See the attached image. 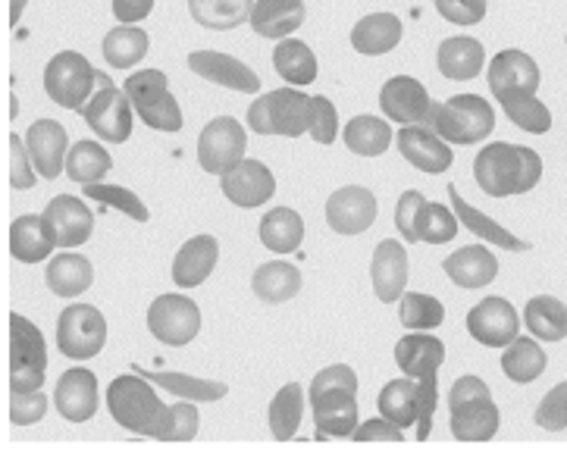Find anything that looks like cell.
Returning <instances> with one entry per match:
<instances>
[{"instance_id": "obj_47", "label": "cell", "mask_w": 567, "mask_h": 454, "mask_svg": "<svg viewBox=\"0 0 567 454\" xmlns=\"http://www.w3.org/2000/svg\"><path fill=\"white\" fill-rule=\"evenodd\" d=\"M502 107L508 113L514 126H520L530 135H546L551 128V113L543 101H536V94H514L502 97Z\"/></svg>"}, {"instance_id": "obj_60", "label": "cell", "mask_w": 567, "mask_h": 454, "mask_svg": "<svg viewBox=\"0 0 567 454\" xmlns=\"http://www.w3.org/2000/svg\"><path fill=\"white\" fill-rule=\"evenodd\" d=\"M565 41H567V38H565Z\"/></svg>"}, {"instance_id": "obj_26", "label": "cell", "mask_w": 567, "mask_h": 454, "mask_svg": "<svg viewBox=\"0 0 567 454\" xmlns=\"http://www.w3.org/2000/svg\"><path fill=\"white\" fill-rule=\"evenodd\" d=\"M442 270L457 289H483L493 279H498V260L486 245H467V248H457L445 257Z\"/></svg>"}, {"instance_id": "obj_53", "label": "cell", "mask_w": 567, "mask_h": 454, "mask_svg": "<svg viewBox=\"0 0 567 454\" xmlns=\"http://www.w3.org/2000/svg\"><path fill=\"white\" fill-rule=\"evenodd\" d=\"M311 135L317 145H332L336 142V135H339V113L332 107L330 97H313V107H311Z\"/></svg>"}, {"instance_id": "obj_18", "label": "cell", "mask_w": 567, "mask_h": 454, "mask_svg": "<svg viewBox=\"0 0 567 454\" xmlns=\"http://www.w3.org/2000/svg\"><path fill=\"white\" fill-rule=\"evenodd\" d=\"M399 151L408 164L414 169H421L426 176H440L449 166L455 164V151L452 145L440 138L430 126H402V132L395 135Z\"/></svg>"}, {"instance_id": "obj_33", "label": "cell", "mask_w": 567, "mask_h": 454, "mask_svg": "<svg viewBox=\"0 0 567 454\" xmlns=\"http://www.w3.org/2000/svg\"><path fill=\"white\" fill-rule=\"evenodd\" d=\"M44 282H48V289L54 291L56 298H79V295H85V291L92 289V260L82 255H66V251H63V255H56L54 260L48 264Z\"/></svg>"}, {"instance_id": "obj_25", "label": "cell", "mask_w": 567, "mask_h": 454, "mask_svg": "<svg viewBox=\"0 0 567 454\" xmlns=\"http://www.w3.org/2000/svg\"><path fill=\"white\" fill-rule=\"evenodd\" d=\"M25 145L41 179H56L66 169V128L56 120H35L29 126Z\"/></svg>"}, {"instance_id": "obj_49", "label": "cell", "mask_w": 567, "mask_h": 454, "mask_svg": "<svg viewBox=\"0 0 567 454\" xmlns=\"http://www.w3.org/2000/svg\"><path fill=\"white\" fill-rule=\"evenodd\" d=\"M85 198L101 200V204H107V207H116V210H123V214L135 219V223H145V219L151 217V214H147V207L142 204V198H138L135 192L123 188V185L92 182V185H85Z\"/></svg>"}, {"instance_id": "obj_14", "label": "cell", "mask_w": 567, "mask_h": 454, "mask_svg": "<svg viewBox=\"0 0 567 454\" xmlns=\"http://www.w3.org/2000/svg\"><path fill=\"white\" fill-rule=\"evenodd\" d=\"M313 426L323 438H351L358 430V392L348 385L311 389Z\"/></svg>"}, {"instance_id": "obj_10", "label": "cell", "mask_w": 567, "mask_h": 454, "mask_svg": "<svg viewBox=\"0 0 567 454\" xmlns=\"http://www.w3.org/2000/svg\"><path fill=\"white\" fill-rule=\"evenodd\" d=\"M94 89H97V70L75 51H60L44 66V91L60 107L79 113L89 104Z\"/></svg>"}, {"instance_id": "obj_15", "label": "cell", "mask_w": 567, "mask_h": 454, "mask_svg": "<svg viewBox=\"0 0 567 454\" xmlns=\"http://www.w3.org/2000/svg\"><path fill=\"white\" fill-rule=\"evenodd\" d=\"M380 214V200L364 185H342L327 200V223L339 236H361Z\"/></svg>"}, {"instance_id": "obj_20", "label": "cell", "mask_w": 567, "mask_h": 454, "mask_svg": "<svg viewBox=\"0 0 567 454\" xmlns=\"http://www.w3.org/2000/svg\"><path fill=\"white\" fill-rule=\"evenodd\" d=\"M188 70L207 79V82H214V85L241 91V94H257L260 91V75L248 63H241L238 56L223 54V51H192L188 54Z\"/></svg>"}, {"instance_id": "obj_16", "label": "cell", "mask_w": 567, "mask_h": 454, "mask_svg": "<svg viewBox=\"0 0 567 454\" xmlns=\"http://www.w3.org/2000/svg\"><path fill=\"white\" fill-rule=\"evenodd\" d=\"M520 317L505 298H483L467 310V332L483 348H505L517 339Z\"/></svg>"}, {"instance_id": "obj_58", "label": "cell", "mask_w": 567, "mask_h": 454, "mask_svg": "<svg viewBox=\"0 0 567 454\" xmlns=\"http://www.w3.org/2000/svg\"><path fill=\"white\" fill-rule=\"evenodd\" d=\"M154 10V0H113V17L123 25H135L142 22Z\"/></svg>"}, {"instance_id": "obj_43", "label": "cell", "mask_w": 567, "mask_h": 454, "mask_svg": "<svg viewBox=\"0 0 567 454\" xmlns=\"http://www.w3.org/2000/svg\"><path fill=\"white\" fill-rule=\"evenodd\" d=\"M147 32L138 25H120L104 35V60L111 63L113 70H132L135 63H142V56L147 54Z\"/></svg>"}, {"instance_id": "obj_19", "label": "cell", "mask_w": 567, "mask_h": 454, "mask_svg": "<svg viewBox=\"0 0 567 454\" xmlns=\"http://www.w3.org/2000/svg\"><path fill=\"white\" fill-rule=\"evenodd\" d=\"M539 89V66L530 54L508 48L498 51L489 63V91L495 101L514 97V94H536Z\"/></svg>"}, {"instance_id": "obj_28", "label": "cell", "mask_w": 567, "mask_h": 454, "mask_svg": "<svg viewBox=\"0 0 567 454\" xmlns=\"http://www.w3.org/2000/svg\"><path fill=\"white\" fill-rule=\"evenodd\" d=\"M56 248V236L44 214H22L10 226V255L19 264H41Z\"/></svg>"}, {"instance_id": "obj_34", "label": "cell", "mask_w": 567, "mask_h": 454, "mask_svg": "<svg viewBox=\"0 0 567 454\" xmlns=\"http://www.w3.org/2000/svg\"><path fill=\"white\" fill-rule=\"evenodd\" d=\"M301 272L286 260H270V264H260L251 276V289L260 301L267 305H286L292 301L295 295L301 291Z\"/></svg>"}, {"instance_id": "obj_13", "label": "cell", "mask_w": 567, "mask_h": 454, "mask_svg": "<svg viewBox=\"0 0 567 454\" xmlns=\"http://www.w3.org/2000/svg\"><path fill=\"white\" fill-rule=\"evenodd\" d=\"M245 147H248L245 126L233 116H217L204 126L198 138V164L204 173L223 176L245 161Z\"/></svg>"}, {"instance_id": "obj_52", "label": "cell", "mask_w": 567, "mask_h": 454, "mask_svg": "<svg viewBox=\"0 0 567 454\" xmlns=\"http://www.w3.org/2000/svg\"><path fill=\"white\" fill-rule=\"evenodd\" d=\"M35 173L38 169L35 164H32L29 145L13 132V135H10V185L19 188V192H25V188H32L38 182Z\"/></svg>"}, {"instance_id": "obj_51", "label": "cell", "mask_w": 567, "mask_h": 454, "mask_svg": "<svg viewBox=\"0 0 567 454\" xmlns=\"http://www.w3.org/2000/svg\"><path fill=\"white\" fill-rule=\"evenodd\" d=\"M198 407L195 401L179 399L176 404H169V423H166V438L164 442H188V438L198 436Z\"/></svg>"}, {"instance_id": "obj_29", "label": "cell", "mask_w": 567, "mask_h": 454, "mask_svg": "<svg viewBox=\"0 0 567 454\" xmlns=\"http://www.w3.org/2000/svg\"><path fill=\"white\" fill-rule=\"evenodd\" d=\"M305 0H255V10H251V29L260 38H274L282 41L289 38L295 29L305 25Z\"/></svg>"}, {"instance_id": "obj_8", "label": "cell", "mask_w": 567, "mask_h": 454, "mask_svg": "<svg viewBox=\"0 0 567 454\" xmlns=\"http://www.w3.org/2000/svg\"><path fill=\"white\" fill-rule=\"evenodd\" d=\"M48 370V345L41 329L13 313L10 317V389L13 392H35L44 385Z\"/></svg>"}, {"instance_id": "obj_21", "label": "cell", "mask_w": 567, "mask_h": 454, "mask_svg": "<svg viewBox=\"0 0 567 454\" xmlns=\"http://www.w3.org/2000/svg\"><path fill=\"white\" fill-rule=\"evenodd\" d=\"M44 219L51 223V229H54L56 236V248H63V251L82 248L92 238L94 217L92 210H89V204L82 198L56 195L54 200H48Z\"/></svg>"}, {"instance_id": "obj_31", "label": "cell", "mask_w": 567, "mask_h": 454, "mask_svg": "<svg viewBox=\"0 0 567 454\" xmlns=\"http://www.w3.org/2000/svg\"><path fill=\"white\" fill-rule=\"evenodd\" d=\"M402 35V19L392 13H370V17L358 19V25L351 29V48L364 56H380L395 51Z\"/></svg>"}, {"instance_id": "obj_32", "label": "cell", "mask_w": 567, "mask_h": 454, "mask_svg": "<svg viewBox=\"0 0 567 454\" xmlns=\"http://www.w3.org/2000/svg\"><path fill=\"white\" fill-rule=\"evenodd\" d=\"M486 63V51L476 38L455 35L445 38L436 51V66L445 79H455V82H467V79H476L480 70Z\"/></svg>"}, {"instance_id": "obj_55", "label": "cell", "mask_w": 567, "mask_h": 454, "mask_svg": "<svg viewBox=\"0 0 567 454\" xmlns=\"http://www.w3.org/2000/svg\"><path fill=\"white\" fill-rule=\"evenodd\" d=\"M426 198H423L421 192H404L402 198H399V207H395V226H399V233H402L404 241H411V245H417L421 238H417V219H421V210Z\"/></svg>"}, {"instance_id": "obj_40", "label": "cell", "mask_w": 567, "mask_h": 454, "mask_svg": "<svg viewBox=\"0 0 567 454\" xmlns=\"http://www.w3.org/2000/svg\"><path fill=\"white\" fill-rule=\"evenodd\" d=\"M255 0H188V13L204 29L229 32L251 19Z\"/></svg>"}, {"instance_id": "obj_39", "label": "cell", "mask_w": 567, "mask_h": 454, "mask_svg": "<svg viewBox=\"0 0 567 454\" xmlns=\"http://www.w3.org/2000/svg\"><path fill=\"white\" fill-rule=\"evenodd\" d=\"M305 385L301 382H289L276 392V399L270 401V411H267V423H270V433L279 442H289L301 426L305 417Z\"/></svg>"}, {"instance_id": "obj_2", "label": "cell", "mask_w": 567, "mask_h": 454, "mask_svg": "<svg viewBox=\"0 0 567 454\" xmlns=\"http://www.w3.org/2000/svg\"><path fill=\"white\" fill-rule=\"evenodd\" d=\"M107 407H111V417L128 433L157 438V442L166 438L169 407L154 392V382L145 376H135V373L116 376L107 389Z\"/></svg>"}, {"instance_id": "obj_11", "label": "cell", "mask_w": 567, "mask_h": 454, "mask_svg": "<svg viewBox=\"0 0 567 454\" xmlns=\"http://www.w3.org/2000/svg\"><path fill=\"white\" fill-rule=\"evenodd\" d=\"M107 345V320L92 305H70L56 317V348L63 358L89 361Z\"/></svg>"}, {"instance_id": "obj_17", "label": "cell", "mask_w": 567, "mask_h": 454, "mask_svg": "<svg viewBox=\"0 0 567 454\" xmlns=\"http://www.w3.org/2000/svg\"><path fill=\"white\" fill-rule=\"evenodd\" d=\"M380 107L399 126H430L433 101L414 75H392L380 89Z\"/></svg>"}, {"instance_id": "obj_12", "label": "cell", "mask_w": 567, "mask_h": 454, "mask_svg": "<svg viewBox=\"0 0 567 454\" xmlns=\"http://www.w3.org/2000/svg\"><path fill=\"white\" fill-rule=\"evenodd\" d=\"M147 329L161 345L185 348L202 332V310L185 295H161L147 308Z\"/></svg>"}, {"instance_id": "obj_54", "label": "cell", "mask_w": 567, "mask_h": 454, "mask_svg": "<svg viewBox=\"0 0 567 454\" xmlns=\"http://www.w3.org/2000/svg\"><path fill=\"white\" fill-rule=\"evenodd\" d=\"M44 414H48V399H44L41 389H35V392H13L10 395V420L17 426H32Z\"/></svg>"}, {"instance_id": "obj_27", "label": "cell", "mask_w": 567, "mask_h": 454, "mask_svg": "<svg viewBox=\"0 0 567 454\" xmlns=\"http://www.w3.org/2000/svg\"><path fill=\"white\" fill-rule=\"evenodd\" d=\"M217 257H220V245L214 236H195L185 241L179 248V255L173 260V282L179 289H195L202 286L204 279L214 272L217 267Z\"/></svg>"}, {"instance_id": "obj_38", "label": "cell", "mask_w": 567, "mask_h": 454, "mask_svg": "<svg viewBox=\"0 0 567 454\" xmlns=\"http://www.w3.org/2000/svg\"><path fill=\"white\" fill-rule=\"evenodd\" d=\"M274 66L276 73L282 75L289 85H295V89L311 85L313 79H317V73H320L313 51L305 41H298V38H282V41L276 44Z\"/></svg>"}, {"instance_id": "obj_9", "label": "cell", "mask_w": 567, "mask_h": 454, "mask_svg": "<svg viewBox=\"0 0 567 454\" xmlns=\"http://www.w3.org/2000/svg\"><path fill=\"white\" fill-rule=\"evenodd\" d=\"M132 101L123 89L113 85V79L107 73L97 70V89L89 97V104L79 110L82 120L92 126L97 138L111 142V145H123L132 135Z\"/></svg>"}, {"instance_id": "obj_42", "label": "cell", "mask_w": 567, "mask_h": 454, "mask_svg": "<svg viewBox=\"0 0 567 454\" xmlns=\"http://www.w3.org/2000/svg\"><path fill=\"white\" fill-rule=\"evenodd\" d=\"M549 367V358L546 351L539 348L536 339H514L512 345H505V354H502V370L512 382H533L543 376V370Z\"/></svg>"}, {"instance_id": "obj_6", "label": "cell", "mask_w": 567, "mask_h": 454, "mask_svg": "<svg viewBox=\"0 0 567 454\" xmlns=\"http://www.w3.org/2000/svg\"><path fill=\"white\" fill-rule=\"evenodd\" d=\"M311 107L313 97L301 94L298 89L267 91L248 107V126L255 128L257 135L298 138L311 132Z\"/></svg>"}, {"instance_id": "obj_57", "label": "cell", "mask_w": 567, "mask_h": 454, "mask_svg": "<svg viewBox=\"0 0 567 454\" xmlns=\"http://www.w3.org/2000/svg\"><path fill=\"white\" fill-rule=\"evenodd\" d=\"M358 442H402L404 430L402 426H395V423H389V420L380 414L377 420H367V423H358V430H354V436Z\"/></svg>"}, {"instance_id": "obj_41", "label": "cell", "mask_w": 567, "mask_h": 454, "mask_svg": "<svg viewBox=\"0 0 567 454\" xmlns=\"http://www.w3.org/2000/svg\"><path fill=\"white\" fill-rule=\"evenodd\" d=\"M346 147L361 157H380L392 145V126L380 116H354L342 132Z\"/></svg>"}, {"instance_id": "obj_59", "label": "cell", "mask_w": 567, "mask_h": 454, "mask_svg": "<svg viewBox=\"0 0 567 454\" xmlns=\"http://www.w3.org/2000/svg\"><path fill=\"white\" fill-rule=\"evenodd\" d=\"M22 10H25V0H10V25H17Z\"/></svg>"}, {"instance_id": "obj_4", "label": "cell", "mask_w": 567, "mask_h": 454, "mask_svg": "<svg viewBox=\"0 0 567 454\" xmlns=\"http://www.w3.org/2000/svg\"><path fill=\"white\" fill-rule=\"evenodd\" d=\"M498 407L489 385L467 373L449 392V423L457 442H489L498 433Z\"/></svg>"}, {"instance_id": "obj_22", "label": "cell", "mask_w": 567, "mask_h": 454, "mask_svg": "<svg viewBox=\"0 0 567 454\" xmlns=\"http://www.w3.org/2000/svg\"><path fill=\"white\" fill-rule=\"evenodd\" d=\"M220 188L226 198L233 200L236 207H260L276 195V179L270 173V166L260 161H241L233 166L229 173L220 176Z\"/></svg>"}, {"instance_id": "obj_48", "label": "cell", "mask_w": 567, "mask_h": 454, "mask_svg": "<svg viewBox=\"0 0 567 454\" xmlns=\"http://www.w3.org/2000/svg\"><path fill=\"white\" fill-rule=\"evenodd\" d=\"M457 229H461V223H457L455 210H449L445 204H433V200L423 204L421 219H417V238L421 241L445 245L457 236Z\"/></svg>"}, {"instance_id": "obj_37", "label": "cell", "mask_w": 567, "mask_h": 454, "mask_svg": "<svg viewBox=\"0 0 567 454\" xmlns=\"http://www.w3.org/2000/svg\"><path fill=\"white\" fill-rule=\"evenodd\" d=\"M524 327L543 342L567 339V305L551 295H536L524 308Z\"/></svg>"}, {"instance_id": "obj_7", "label": "cell", "mask_w": 567, "mask_h": 454, "mask_svg": "<svg viewBox=\"0 0 567 454\" xmlns=\"http://www.w3.org/2000/svg\"><path fill=\"white\" fill-rule=\"evenodd\" d=\"M123 91L128 94L135 113L142 116V123L154 132H179L183 128V110L176 104V97L169 94V82L161 70H142V73L128 75Z\"/></svg>"}, {"instance_id": "obj_46", "label": "cell", "mask_w": 567, "mask_h": 454, "mask_svg": "<svg viewBox=\"0 0 567 454\" xmlns=\"http://www.w3.org/2000/svg\"><path fill=\"white\" fill-rule=\"evenodd\" d=\"M399 301H402V308H399L402 327L411 329V332H430V329L442 327V320H445V308H442L440 298H433V295L404 291Z\"/></svg>"}, {"instance_id": "obj_35", "label": "cell", "mask_w": 567, "mask_h": 454, "mask_svg": "<svg viewBox=\"0 0 567 454\" xmlns=\"http://www.w3.org/2000/svg\"><path fill=\"white\" fill-rule=\"evenodd\" d=\"M260 241L267 245V251L276 255H292L305 241V219L292 207H274L267 217L260 219Z\"/></svg>"}, {"instance_id": "obj_50", "label": "cell", "mask_w": 567, "mask_h": 454, "mask_svg": "<svg viewBox=\"0 0 567 454\" xmlns=\"http://www.w3.org/2000/svg\"><path fill=\"white\" fill-rule=\"evenodd\" d=\"M533 420H536V426H543V430H549V433H561V430H567V380L558 382L549 395L539 401Z\"/></svg>"}, {"instance_id": "obj_1", "label": "cell", "mask_w": 567, "mask_h": 454, "mask_svg": "<svg viewBox=\"0 0 567 454\" xmlns=\"http://www.w3.org/2000/svg\"><path fill=\"white\" fill-rule=\"evenodd\" d=\"M474 176L489 198L527 195L543 179V157L533 147L493 142L476 154Z\"/></svg>"}, {"instance_id": "obj_45", "label": "cell", "mask_w": 567, "mask_h": 454, "mask_svg": "<svg viewBox=\"0 0 567 454\" xmlns=\"http://www.w3.org/2000/svg\"><path fill=\"white\" fill-rule=\"evenodd\" d=\"M145 380L166 389L169 395L185 401H220L226 399L229 385L217 380H202V376H185V373H142Z\"/></svg>"}, {"instance_id": "obj_5", "label": "cell", "mask_w": 567, "mask_h": 454, "mask_svg": "<svg viewBox=\"0 0 567 454\" xmlns=\"http://www.w3.org/2000/svg\"><path fill=\"white\" fill-rule=\"evenodd\" d=\"M430 128L449 145H476L493 135V104L483 101L480 94H455L442 104H433Z\"/></svg>"}, {"instance_id": "obj_56", "label": "cell", "mask_w": 567, "mask_h": 454, "mask_svg": "<svg viewBox=\"0 0 567 454\" xmlns=\"http://www.w3.org/2000/svg\"><path fill=\"white\" fill-rule=\"evenodd\" d=\"M436 10L452 25H476L486 17V0H436Z\"/></svg>"}, {"instance_id": "obj_3", "label": "cell", "mask_w": 567, "mask_h": 454, "mask_svg": "<svg viewBox=\"0 0 567 454\" xmlns=\"http://www.w3.org/2000/svg\"><path fill=\"white\" fill-rule=\"evenodd\" d=\"M442 361H445V345H442V339L430 336V332H408L404 339L395 342L399 370L417 382V389H421V420H417L421 430H417V438H430L436 401H440L436 373H440Z\"/></svg>"}, {"instance_id": "obj_23", "label": "cell", "mask_w": 567, "mask_h": 454, "mask_svg": "<svg viewBox=\"0 0 567 454\" xmlns=\"http://www.w3.org/2000/svg\"><path fill=\"white\" fill-rule=\"evenodd\" d=\"M54 404L60 417L70 423H85L97 414V376L92 370H66L54 389Z\"/></svg>"}, {"instance_id": "obj_44", "label": "cell", "mask_w": 567, "mask_h": 454, "mask_svg": "<svg viewBox=\"0 0 567 454\" xmlns=\"http://www.w3.org/2000/svg\"><path fill=\"white\" fill-rule=\"evenodd\" d=\"M111 151L97 142H75L73 151L66 154V176L79 185L101 182L111 173Z\"/></svg>"}, {"instance_id": "obj_24", "label": "cell", "mask_w": 567, "mask_h": 454, "mask_svg": "<svg viewBox=\"0 0 567 454\" xmlns=\"http://www.w3.org/2000/svg\"><path fill=\"white\" fill-rule=\"evenodd\" d=\"M370 282L383 305H392L402 298L404 286H408V251L402 241L385 238L377 245L373 260H370Z\"/></svg>"}, {"instance_id": "obj_36", "label": "cell", "mask_w": 567, "mask_h": 454, "mask_svg": "<svg viewBox=\"0 0 567 454\" xmlns=\"http://www.w3.org/2000/svg\"><path fill=\"white\" fill-rule=\"evenodd\" d=\"M377 404H380V414L389 423L402 426V430L404 426H414L421 420V389H417V382L411 380V376L385 382Z\"/></svg>"}, {"instance_id": "obj_30", "label": "cell", "mask_w": 567, "mask_h": 454, "mask_svg": "<svg viewBox=\"0 0 567 454\" xmlns=\"http://www.w3.org/2000/svg\"><path fill=\"white\" fill-rule=\"evenodd\" d=\"M449 200H452V210L461 226H467V233H474L476 238L489 241L493 248H505V251H530V241H520V238L508 233L505 226H498L493 217H486L483 210H476L474 204L461 198L455 185H449Z\"/></svg>"}]
</instances>
